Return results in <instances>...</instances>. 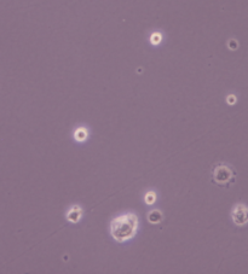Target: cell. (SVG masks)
Segmentation results:
<instances>
[{
  "instance_id": "1",
  "label": "cell",
  "mask_w": 248,
  "mask_h": 274,
  "mask_svg": "<svg viewBox=\"0 0 248 274\" xmlns=\"http://www.w3.org/2000/svg\"><path fill=\"white\" fill-rule=\"evenodd\" d=\"M138 220L135 214H126L114 219L110 224V233L117 242H126L137 232Z\"/></svg>"
},
{
  "instance_id": "2",
  "label": "cell",
  "mask_w": 248,
  "mask_h": 274,
  "mask_svg": "<svg viewBox=\"0 0 248 274\" xmlns=\"http://www.w3.org/2000/svg\"><path fill=\"white\" fill-rule=\"evenodd\" d=\"M235 179L236 170L234 169L232 165L224 162L215 163L213 165L211 181L214 185L223 187V188H229L235 182Z\"/></svg>"
},
{
  "instance_id": "3",
  "label": "cell",
  "mask_w": 248,
  "mask_h": 274,
  "mask_svg": "<svg viewBox=\"0 0 248 274\" xmlns=\"http://www.w3.org/2000/svg\"><path fill=\"white\" fill-rule=\"evenodd\" d=\"M232 221L238 226L246 225L248 222V208L245 204H237L231 212Z\"/></svg>"
},
{
  "instance_id": "4",
  "label": "cell",
  "mask_w": 248,
  "mask_h": 274,
  "mask_svg": "<svg viewBox=\"0 0 248 274\" xmlns=\"http://www.w3.org/2000/svg\"><path fill=\"white\" fill-rule=\"evenodd\" d=\"M80 217H81V209L79 207H76V205L73 207L67 214V219L69 221H72V222H78L80 220Z\"/></svg>"
},
{
  "instance_id": "5",
  "label": "cell",
  "mask_w": 248,
  "mask_h": 274,
  "mask_svg": "<svg viewBox=\"0 0 248 274\" xmlns=\"http://www.w3.org/2000/svg\"><path fill=\"white\" fill-rule=\"evenodd\" d=\"M162 217H163V216H162L161 212H159V210H153V212H150L148 214V220L151 224H159V222H161Z\"/></svg>"
},
{
  "instance_id": "6",
  "label": "cell",
  "mask_w": 248,
  "mask_h": 274,
  "mask_svg": "<svg viewBox=\"0 0 248 274\" xmlns=\"http://www.w3.org/2000/svg\"><path fill=\"white\" fill-rule=\"evenodd\" d=\"M87 137V131L85 128H79L75 133V138L79 140V141H82L85 138Z\"/></svg>"
},
{
  "instance_id": "7",
  "label": "cell",
  "mask_w": 248,
  "mask_h": 274,
  "mask_svg": "<svg viewBox=\"0 0 248 274\" xmlns=\"http://www.w3.org/2000/svg\"><path fill=\"white\" fill-rule=\"evenodd\" d=\"M145 200H147V203L148 204H151V203H154L155 202V195L154 193H148L147 196H145Z\"/></svg>"
}]
</instances>
